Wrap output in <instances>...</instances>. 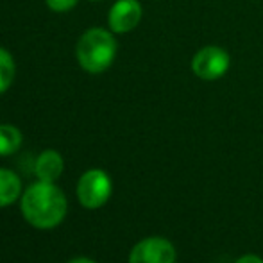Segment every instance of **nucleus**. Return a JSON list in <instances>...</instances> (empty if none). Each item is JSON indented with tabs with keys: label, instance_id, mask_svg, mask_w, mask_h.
Listing matches in <instances>:
<instances>
[{
	"label": "nucleus",
	"instance_id": "nucleus-8",
	"mask_svg": "<svg viewBox=\"0 0 263 263\" xmlns=\"http://www.w3.org/2000/svg\"><path fill=\"white\" fill-rule=\"evenodd\" d=\"M22 195V181L14 172L0 168V208L9 206Z\"/></svg>",
	"mask_w": 263,
	"mask_h": 263
},
{
	"label": "nucleus",
	"instance_id": "nucleus-9",
	"mask_svg": "<svg viewBox=\"0 0 263 263\" xmlns=\"http://www.w3.org/2000/svg\"><path fill=\"white\" fill-rule=\"evenodd\" d=\"M22 133L11 124H0V156H11L22 145Z\"/></svg>",
	"mask_w": 263,
	"mask_h": 263
},
{
	"label": "nucleus",
	"instance_id": "nucleus-5",
	"mask_svg": "<svg viewBox=\"0 0 263 263\" xmlns=\"http://www.w3.org/2000/svg\"><path fill=\"white\" fill-rule=\"evenodd\" d=\"M176 247L161 236H149L138 242L129 254V263H176Z\"/></svg>",
	"mask_w": 263,
	"mask_h": 263
},
{
	"label": "nucleus",
	"instance_id": "nucleus-2",
	"mask_svg": "<svg viewBox=\"0 0 263 263\" xmlns=\"http://www.w3.org/2000/svg\"><path fill=\"white\" fill-rule=\"evenodd\" d=\"M77 61L88 73H102L113 65L117 55V40L113 32L102 27L88 29L77 42Z\"/></svg>",
	"mask_w": 263,
	"mask_h": 263
},
{
	"label": "nucleus",
	"instance_id": "nucleus-7",
	"mask_svg": "<svg viewBox=\"0 0 263 263\" xmlns=\"http://www.w3.org/2000/svg\"><path fill=\"white\" fill-rule=\"evenodd\" d=\"M63 166H65V161H63L61 154H59L58 151L49 149V151H43V153L40 154V158L36 159L34 172L40 181L54 183L63 174Z\"/></svg>",
	"mask_w": 263,
	"mask_h": 263
},
{
	"label": "nucleus",
	"instance_id": "nucleus-4",
	"mask_svg": "<svg viewBox=\"0 0 263 263\" xmlns=\"http://www.w3.org/2000/svg\"><path fill=\"white\" fill-rule=\"evenodd\" d=\"M231 58L228 50L217 45L202 47L192 59V70L202 81H217L228 73Z\"/></svg>",
	"mask_w": 263,
	"mask_h": 263
},
{
	"label": "nucleus",
	"instance_id": "nucleus-1",
	"mask_svg": "<svg viewBox=\"0 0 263 263\" xmlns=\"http://www.w3.org/2000/svg\"><path fill=\"white\" fill-rule=\"evenodd\" d=\"M66 197L54 183L38 181L22 195V215L38 229H52L66 215Z\"/></svg>",
	"mask_w": 263,
	"mask_h": 263
},
{
	"label": "nucleus",
	"instance_id": "nucleus-13",
	"mask_svg": "<svg viewBox=\"0 0 263 263\" xmlns=\"http://www.w3.org/2000/svg\"><path fill=\"white\" fill-rule=\"evenodd\" d=\"M68 263H95V261L90 260V258H76V260H72Z\"/></svg>",
	"mask_w": 263,
	"mask_h": 263
},
{
	"label": "nucleus",
	"instance_id": "nucleus-14",
	"mask_svg": "<svg viewBox=\"0 0 263 263\" xmlns=\"http://www.w3.org/2000/svg\"><path fill=\"white\" fill-rule=\"evenodd\" d=\"M91 2H99V0H91Z\"/></svg>",
	"mask_w": 263,
	"mask_h": 263
},
{
	"label": "nucleus",
	"instance_id": "nucleus-12",
	"mask_svg": "<svg viewBox=\"0 0 263 263\" xmlns=\"http://www.w3.org/2000/svg\"><path fill=\"white\" fill-rule=\"evenodd\" d=\"M235 263H263V260L260 256H256V254H246V256L238 258Z\"/></svg>",
	"mask_w": 263,
	"mask_h": 263
},
{
	"label": "nucleus",
	"instance_id": "nucleus-3",
	"mask_svg": "<svg viewBox=\"0 0 263 263\" xmlns=\"http://www.w3.org/2000/svg\"><path fill=\"white\" fill-rule=\"evenodd\" d=\"M113 192L109 176L101 168H91L81 176L77 183V199L88 210H97L104 206Z\"/></svg>",
	"mask_w": 263,
	"mask_h": 263
},
{
	"label": "nucleus",
	"instance_id": "nucleus-11",
	"mask_svg": "<svg viewBox=\"0 0 263 263\" xmlns=\"http://www.w3.org/2000/svg\"><path fill=\"white\" fill-rule=\"evenodd\" d=\"M45 2L49 9L54 11V13H66V11L73 9L79 0H45Z\"/></svg>",
	"mask_w": 263,
	"mask_h": 263
},
{
	"label": "nucleus",
	"instance_id": "nucleus-10",
	"mask_svg": "<svg viewBox=\"0 0 263 263\" xmlns=\"http://www.w3.org/2000/svg\"><path fill=\"white\" fill-rule=\"evenodd\" d=\"M14 72H16V66H14L13 55L0 47V95L11 88L14 81Z\"/></svg>",
	"mask_w": 263,
	"mask_h": 263
},
{
	"label": "nucleus",
	"instance_id": "nucleus-6",
	"mask_svg": "<svg viewBox=\"0 0 263 263\" xmlns=\"http://www.w3.org/2000/svg\"><path fill=\"white\" fill-rule=\"evenodd\" d=\"M143 9L138 0H117L107 14V24H109L111 32L115 34L131 32L140 24Z\"/></svg>",
	"mask_w": 263,
	"mask_h": 263
}]
</instances>
